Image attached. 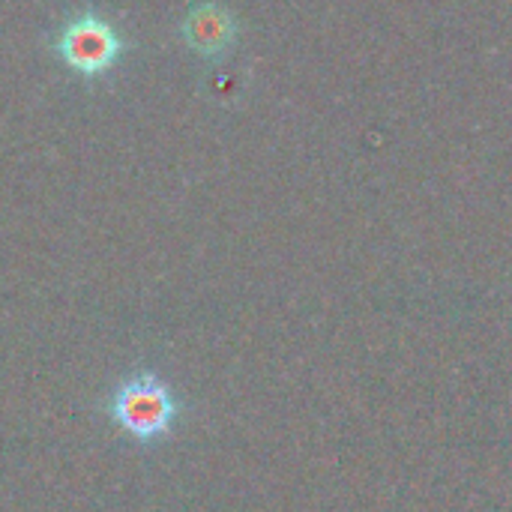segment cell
Listing matches in <instances>:
<instances>
[{
	"label": "cell",
	"mask_w": 512,
	"mask_h": 512,
	"mask_svg": "<svg viewBox=\"0 0 512 512\" xmlns=\"http://www.w3.org/2000/svg\"><path fill=\"white\" fill-rule=\"evenodd\" d=\"M54 51L78 75L96 78V75H105L120 60L123 39L102 15L84 12L63 24L60 36L54 42Z\"/></svg>",
	"instance_id": "obj_2"
},
{
	"label": "cell",
	"mask_w": 512,
	"mask_h": 512,
	"mask_svg": "<svg viewBox=\"0 0 512 512\" xmlns=\"http://www.w3.org/2000/svg\"><path fill=\"white\" fill-rule=\"evenodd\" d=\"M180 33L192 51H198L210 60H219L231 51V45L237 39V21L222 3L207 0V3H198L183 18Z\"/></svg>",
	"instance_id": "obj_3"
},
{
	"label": "cell",
	"mask_w": 512,
	"mask_h": 512,
	"mask_svg": "<svg viewBox=\"0 0 512 512\" xmlns=\"http://www.w3.org/2000/svg\"><path fill=\"white\" fill-rule=\"evenodd\" d=\"M189 402L174 390L168 378L153 369H135L123 375L105 396L102 414L132 444H165L183 423Z\"/></svg>",
	"instance_id": "obj_1"
}]
</instances>
